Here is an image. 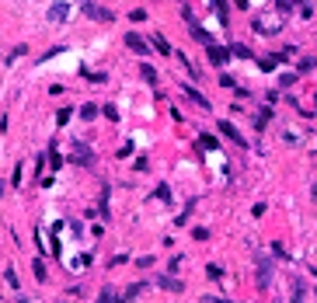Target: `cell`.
Segmentation results:
<instances>
[{"label":"cell","mask_w":317,"mask_h":303,"mask_svg":"<svg viewBox=\"0 0 317 303\" xmlns=\"http://www.w3.org/2000/svg\"><path fill=\"white\" fill-rule=\"evenodd\" d=\"M84 14L94 18V21H115V14H112L108 7H98L94 0H84Z\"/></svg>","instance_id":"obj_1"},{"label":"cell","mask_w":317,"mask_h":303,"mask_svg":"<svg viewBox=\"0 0 317 303\" xmlns=\"http://www.w3.org/2000/svg\"><path fill=\"white\" fill-rule=\"evenodd\" d=\"M126 46H129L133 53H140V56H150V46H147V42H143L136 32H129V35H126Z\"/></svg>","instance_id":"obj_2"},{"label":"cell","mask_w":317,"mask_h":303,"mask_svg":"<svg viewBox=\"0 0 317 303\" xmlns=\"http://www.w3.org/2000/svg\"><path fill=\"white\" fill-rule=\"evenodd\" d=\"M230 56H234L230 49H223V46H209V63H213V67H223Z\"/></svg>","instance_id":"obj_3"},{"label":"cell","mask_w":317,"mask_h":303,"mask_svg":"<svg viewBox=\"0 0 317 303\" xmlns=\"http://www.w3.org/2000/svg\"><path fill=\"white\" fill-rule=\"evenodd\" d=\"M74 164H94V153H91V147H84V143H74Z\"/></svg>","instance_id":"obj_4"},{"label":"cell","mask_w":317,"mask_h":303,"mask_svg":"<svg viewBox=\"0 0 317 303\" xmlns=\"http://www.w3.org/2000/svg\"><path fill=\"white\" fill-rule=\"evenodd\" d=\"M67 14H70V4H63V0L49 7V21H67Z\"/></svg>","instance_id":"obj_5"},{"label":"cell","mask_w":317,"mask_h":303,"mask_svg":"<svg viewBox=\"0 0 317 303\" xmlns=\"http://www.w3.org/2000/svg\"><path fill=\"white\" fill-rule=\"evenodd\" d=\"M216 129H220V133H223V136H227V140H234V143H240V147H244V136H240L237 129H234V126H230V122H220V126H216Z\"/></svg>","instance_id":"obj_6"},{"label":"cell","mask_w":317,"mask_h":303,"mask_svg":"<svg viewBox=\"0 0 317 303\" xmlns=\"http://www.w3.org/2000/svg\"><path fill=\"white\" fill-rule=\"evenodd\" d=\"M185 18H188V14H185ZM188 28H192V35H195L202 46H213V42H209V35H206V28H202V25H195L192 18H188Z\"/></svg>","instance_id":"obj_7"},{"label":"cell","mask_w":317,"mask_h":303,"mask_svg":"<svg viewBox=\"0 0 317 303\" xmlns=\"http://www.w3.org/2000/svg\"><path fill=\"white\" fill-rule=\"evenodd\" d=\"M254 32L268 35V32H279V28H275V21H268V18H254Z\"/></svg>","instance_id":"obj_8"},{"label":"cell","mask_w":317,"mask_h":303,"mask_svg":"<svg viewBox=\"0 0 317 303\" xmlns=\"http://www.w3.org/2000/svg\"><path fill=\"white\" fill-rule=\"evenodd\" d=\"M185 94H188V101H195L199 108H209V101H206V98H202V94H199L195 87H188V84H185Z\"/></svg>","instance_id":"obj_9"},{"label":"cell","mask_w":317,"mask_h":303,"mask_svg":"<svg viewBox=\"0 0 317 303\" xmlns=\"http://www.w3.org/2000/svg\"><path fill=\"white\" fill-rule=\"evenodd\" d=\"M258 286H261V289L268 286V261H265V258H258Z\"/></svg>","instance_id":"obj_10"},{"label":"cell","mask_w":317,"mask_h":303,"mask_svg":"<svg viewBox=\"0 0 317 303\" xmlns=\"http://www.w3.org/2000/svg\"><path fill=\"white\" fill-rule=\"evenodd\" d=\"M126 296H119L115 289H101V296H98V303H122Z\"/></svg>","instance_id":"obj_11"},{"label":"cell","mask_w":317,"mask_h":303,"mask_svg":"<svg viewBox=\"0 0 317 303\" xmlns=\"http://www.w3.org/2000/svg\"><path fill=\"white\" fill-rule=\"evenodd\" d=\"M160 286H164V289H171V293H181V282H178L174 275H164V279H160Z\"/></svg>","instance_id":"obj_12"},{"label":"cell","mask_w":317,"mask_h":303,"mask_svg":"<svg viewBox=\"0 0 317 303\" xmlns=\"http://www.w3.org/2000/svg\"><path fill=\"white\" fill-rule=\"evenodd\" d=\"M140 74H143V80H147V84H157V70H154L150 63H143V67H140Z\"/></svg>","instance_id":"obj_13"},{"label":"cell","mask_w":317,"mask_h":303,"mask_svg":"<svg viewBox=\"0 0 317 303\" xmlns=\"http://www.w3.org/2000/svg\"><path fill=\"white\" fill-rule=\"evenodd\" d=\"M154 46H157V49L164 53V56H171V42H167L164 35H154Z\"/></svg>","instance_id":"obj_14"},{"label":"cell","mask_w":317,"mask_h":303,"mask_svg":"<svg viewBox=\"0 0 317 303\" xmlns=\"http://www.w3.org/2000/svg\"><path fill=\"white\" fill-rule=\"evenodd\" d=\"M94 115H98V108H94V105H84V108H80V119H84V122H91Z\"/></svg>","instance_id":"obj_15"},{"label":"cell","mask_w":317,"mask_h":303,"mask_svg":"<svg viewBox=\"0 0 317 303\" xmlns=\"http://www.w3.org/2000/svg\"><path fill=\"white\" fill-rule=\"evenodd\" d=\"M154 195H157L160 202H171V188H167V185H157V192H154Z\"/></svg>","instance_id":"obj_16"},{"label":"cell","mask_w":317,"mask_h":303,"mask_svg":"<svg viewBox=\"0 0 317 303\" xmlns=\"http://www.w3.org/2000/svg\"><path fill=\"white\" fill-rule=\"evenodd\" d=\"M230 53H234V56H240V60H247V56H251V49H247V46H234Z\"/></svg>","instance_id":"obj_17"},{"label":"cell","mask_w":317,"mask_h":303,"mask_svg":"<svg viewBox=\"0 0 317 303\" xmlns=\"http://www.w3.org/2000/svg\"><path fill=\"white\" fill-rule=\"evenodd\" d=\"M279 67V56H272V60H261V70H275Z\"/></svg>","instance_id":"obj_18"},{"label":"cell","mask_w":317,"mask_h":303,"mask_svg":"<svg viewBox=\"0 0 317 303\" xmlns=\"http://www.w3.org/2000/svg\"><path fill=\"white\" fill-rule=\"evenodd\" d=\"M70 112H74V108H60V112H56V122H60V126H63V122H67V119H70Z\"/></svg>","instance_id":"obj_19"},{"label":"cell","mask_w":317,"mask_h":303,"mask_svg":"<svg viewBox=\"0 0 317 303\" xmlns=\"http://www.w3.org/2000/svg\"><path fill=\"white\" fill-rule=\"evenodd\" d=\"M209 279H223V268H220V265H209Z\"/></svg>","instance_id":"obj_20"},{"label":"cell","mask_w":317,"mask_h":303,"mask_svg":"<svg viewBox=\"0 0 317 303\" xmlns=\"http://www.w3.org/2000/svg\"><path fill=\"white\" fill-rule=\"evenodd\" d=\"M202 303H227V300H216V296H202Z\"/></svg>","instance_id":"obj_21"},{"label":"cell","mask_w":317,"mask_h":303,"mask_svg":"<svg viewBox=\"0 0 317 303\" xmlns=\"http://www.w3.org/2000/svg\"><path fill=\"white\" fill-rule=\"evenodd\" d=\"M0 195H4V181H0Z\"/></svg>","instance_id":"obj_22"}]
</instances>
